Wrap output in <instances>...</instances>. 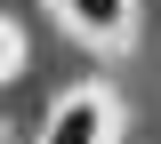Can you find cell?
Listing matches in <instances>:
<instances>
[{
  "label": "cell",
  "mask_w": 161,
  "mask_h": 144,
  "mask_svg": "<svg viewBox=\"0 0 161 144\" xmlns=\"http://www.w3.org/2000/svg\"><path fill=\"white\" fill-rule=\"evenodd\" d=\"M40 144H113V104H105L97 88L64 96L57 112H48V128H40Z\"/></svg>",
  "instance_id": "obj_1"
},
{
  "label": "cell",
  "mask_w": 161,
  "mask_h": 144,
  "mask_svg": "<svg viewBox=\"0 0 161 144\" xmlns=\"http://www.w3.org/2000/svg\"><path fill=\"white\" fill-rule=\"evenodd\" d=\"M57 16L73 24L80 40H97V48H121V40H129V0H57Z\"/></svg>",
  "instance_id": "obj_2"
}]
</instances>
